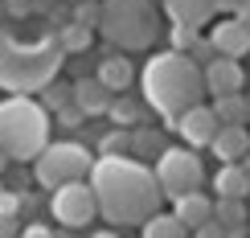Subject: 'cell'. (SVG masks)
I'll use <instances>...</instances> for the list:
<instances>
[{
  "instance_id": "6da1fadb",
  "label": "cell",
  "mask_w": 250,
  "mask_h": 238,
  "mask_svg": "<svg viewBox=\"0 0 250 238\" xmlns=\"http://www.w3.org/2000/svg\"><path fill=\"white\" fill-rule=\"evenodd\" d=\"M86 185L111 226H144L152 214H160L164 201L152 169L135 156H95Z\"/></svg>"
},
{
  "instance_id": "7a4b0ae2",
  "label": "cell",
  "mask_w": 250,
  "mask_h": 238,
  "mask_svg": "<svg viewBox=\"0 0 250 238\" xmlns=\"http://www.w3.org/2000/svg\"><path fill=\"white\" fill-rule=\"evenodd\" d=\"M62 66H66V54L58 49L54 33L25 41L13 29H0V90H8V95H41L58 78Z\"/></svg>"
},
{
  "instance_id": "3957f363",
  "label": "cell",
  "mask_w": 250,
  "mask_h": 238,
  "mask_svg": "<svg viewBox=\"0 0 250 238\" xmlns=\"http://www.w3.org/2000/svg\"><path fill=\"white\" fill-rule=\"evenodd\" d=\"M140 82H144V99H148L168 123L205 99L201 66H197L189 54H176V49L152 54L148 66H144V78H140Z\"/></svg>"
},
{
  "instance_id": "277c9868",
  "label": "cell",
  "mask_w": 250,
  "mask_h": 238,
  "mask_svg": "<svg viewBox=\"0 0 250 238\" xmlns=\"http://www.w3.org/2000/svg\"><path fill=\"white\" fill-rule=\"evenodd\" d=\"M49 144V111L29 95H13L0 103V152L8 160H37Z\"/></svg>"
},
{
  "instance_id": "5b68a950",
  "label": "cell",
  "mask_w": 250,
  "mask_h": 238,
  "mask_svg": "<svg viewBox=\"0 0 250 238\" xmlns=\"http://www.w3.org/2000/svg\"><path fill=\"white\" fill-rule=\"evenodd\" d=\"M99 33L115 49H148L160 33V17H156L152 0H99Z\"/></svg>"
},
{
  "instance_id": "8992f818",
  "label": "cell",
  "mask_w": 250,
  "mask_h": 238,
  "mask_svg": "<svg viewBox=\"0 0 250 238\" xmlns=\"http://www.w3.org/2000/svg\"><path fill=\"white\" fill-rule=\"evenodd\" d=\"M90 164H95V156H90L86 144L78 140H58V144H45L41 148V156L33 160V177L41 189H62V185L70 181H86L90 177Z\"/></svg>"
},
{
  "instance_id": "52a82bcc",
  "label": "cell",
  "mask_w": 250,
  "mask_h": 238,
  "mask_svg": "<svg viewBox=\"0 0 250 238\" xmlns=\"http://www.w3.org/2000/svg\"><path fill=\"white\" fill-rule=\"evenodd\" d=\"M156 185H160V197H181V193H197L205 181V164L197 156V148H164L156 156L152 169Z\"/></svg>"
},
{
  "instance_id": "ba28073f",
  "label": "cell",
  "mask_w": 250,
  "mask_h": 238,
  "mask_svg": "<svg viewBox=\"0 0 250 238\" xmlns=\"http://www.w3.org/2000/svg\"><path fill=\"white\" fill-rule=\"evenodd\" d=\"M49 214H54V222L62 230H82V226H90L99 218V205H95L90 185L86 181H70V185H62V189H54Z\"/></svg>"
},
{
  "instance_id": "9c48e42d",
  "label": "cell",
  "mask_w": 250,
  "mask_h": 238,
  "mask_svg": "<svg viewBox=\"0 0 250 238\" xmlns=\"http://www.w3.org/2000/svg\"><path fill=\"white\" fill-rule=\"evenodd\" d=\"M201 82H205V95L222 99V95H242L246 87V70L238 66V58H213L201 66Z\"/></svg>"
},
{
  "instance_id": "30bf717a",
  "label": "cell",
  "mask_w": 250,
  "mask_h": 238,
  "mask_svg": "<svg viewBox=\"0 0 250 238\" xmlns=\"http://www.w3.org/2000/svg\"><path fill=\"white\" fill-rule=\"evenodd\" d=\"M168 128H176V131H181L185 148H209L222 123L213 119V111L205 107V103H197V107H189L185 115H176V119L168 123Z\"/></svg>"
},
{
  "instance_id": "8fae6325",
  "label": "cell",
  "mask_w": 250,
  "mask_h": 238,
  "mask_svg": "<svg viewBox=\"0 0 250 238\" xmlns=\"http://www.w3.org/2000/svg\"><path fill=\"white\" fill-rule=\"evenodd\" d=\"M209 45L217 58H246L250 54V29L238 17H226L209 29Z\"/></svg>"
},
{
  "instance_id": "7c38bea8",
  "label": "cell",
  "mask_w": 250,
  "mask_h": 238,
  "mask_svg": "<svg viewBox=\"0 0 250 238\" xmlns=\"http://www.w3.org/2000/svg\"><path fill=\"white\" fill-rule=\"evenodd\" d=\"M172 218L185 226V230H201L205 222L213 218V201H209V193H181V197L172 201Z\"/></svg>"
},
{
  "instance_id": "4fadbf2b",
  "label": "cell",
  "mask_w": 250,
  "mask_h": 238,
  "mask_svg": "<svg viewBox=\"0 0 250 238\" xmlns=\"http://www.w3.org/2000/svg\"><path fill=\"white\" fill-rule=\"evenodd\" d=\"M164 13H168L172 25L205 29L213 21V0H164Z\"/></svg>"
},
{
  "instance_id": "5bb4252c",
  "label": "cell",
  "mask_w": 250,
  "mask_h": 238,
  "mask_svg": "<svg viewBox=\"0 0 250 238\" xmlns=\"http://www.w3.org/2000/svg\"><path fill=\"white\" fill-rule=\"evenodd\" d=\"M111 99H115V95H111L99 78H78V82H74V107H78L86 119H90V115H107Z\"/></svg>"
},
{
  "instance_id": "9a60e30c",
  "label": "cell",
  "mask_w": 250,
  "mask_h": 238,
  "mask_svg": "<svg viewBox=\"0 0 250 238\" xmlns=\"http://www.w3.org/2000/svg\"><path fill=\"white\" fill-rule=\"evenodd\" d=\"M209 148H213V156L222 164H238L250 152V128H217Z\"/></svg>"
},
{
  "instance_id": "2e32d148",
  "label": "cell",
  "mask_w": 250,
  "mask_h": 238,
  "mask_svg": "<svg viewBox=\"0 0 250 238\" xmlns=\"http://www.w3.org/2000/svg\"><path fill=\"white\" fill-rule=\"evenodd\" d=\"M95 78L111 90V95H123V90L131 87V78H135V66H131L123 54H107V58L99 62V74H95Z\"/></svg>"
},
{
  "instance_id": "e0dca14e",
  "label": "cell",
  "mask_w": 250,
  "mask_h": 238,
  "mask_svg": "<svg viewBox=\"0 0 250 238\" xmlns=\"http://www.w3.org/2000/svg\"><path fill=\"white\" fill-rule=\"evenodd\" d=\"M213 193L217 197H230V201H246L250 197V177L238 164H222L217 177H213Z\"/></svg>"
},
{
  "instance_id": "ac0fdd59",
  "label": "cell",
  "mask_w": 250,
  "mask_h": 238,
  "mask_svg": "<svg viewBox=\"0 0 250 238\" xmlns=\"http://www.w3.org/2000/svg\"><path fill=\"white\" fill-rule=\"evenodd\" d=\"M54 41H58V49L62 54H86L90 49V41H95V29H82V25H74V21H66L62 29H54Z\"/></svg>"
},
{
  "instance_id": "d6986e66",
  "label": "cell",
  "mask_w": 250,
  "mask_h": 238,
  "mask_svg": "<svg viewBox=\"0 0 250 238\" xmlns=\"http://www.w3.org/2000/svg\"><path fill=\"white\" fill-rule=\"evenodd\" d=\"M209 111L222 128H246V95H222V99H213Z\"/></svg>"
},
{
  "instance_id": "ffe728a7",
  "label": "cell",
  "mask_w": 250,
  "mask_h": 238,
  "mask_svg": "<svg viewBox=\"0 0 250 238\" xmlns=\"http://www.w3.org/2000/svg\"><path fill=\"white\" fill-rule=\"evenodd\" d=\"M164 148L168 144H164L160 128H131V156L135 160H156Z\"/></svg>"
},
{
  "instance_id": "44dd1931",
  "label": "cell",
  "mask_w": 250,
  "mask_h": 238,
  "mask_svg": "<svg viewBox=\"0 0 250 238\" xmlns=\"http://www.w3.org/2000/svg\"><path fill=\"white\" fill-rule=\"evenodd\" d=\"M246 218H250L246 201H230V197H217L213 201V222L226 226V230H246Z\"/></svg>"
},
{
  "instance_id": "7402d4cb",
  "label": "cell",
  "mask_w": 250,
  "mask_h": 238,
  "mask_svg": "<svg viewBox=\"0 0 250 238\" xmlns=\"http://www.w3.org/2000/svg\"><path fill=\"white\" fill-rule=\"evenodd\" d=\"M107 115L115 128H140V115H144V103L140 99H127V95H115L107 107Z\"/></svg>"
},
{
  "instance_id": "603a6c76",
  "label": "cell",
  "mask_w": 250,
  "mask_h": 238,
  "mask_svg": "<svg viewBox=\"0 0 250 238\" xmlns=\"http://www.w3.org/2000/svg\"><path fill=\"white\" fill-rule=\"evenodd\" d=\"M144 238H189V230H185L172 214H152V218L144 222Z\"/></svg>"
},
{
  "instance_id": "cb8c5ba5",
  "label": "cell",
  "mask_w": 250,
  "mask_h": 238,
  "mask_svg": "<svg viewBox=\"0 0 250 238\" xmlns=\"http://www.w3.org/2000/svg\"><path fill=\"white\" fill-rule=\"evenodd\" d=\"M70 103H74V87H66V82H58V78L41 90V107H45L49 115H58V111L70 107Z\"/></svg>"
},
{
  "instance_id": "d4e9b609",
  "label": "cell",
  "mask_w": 250,
  "mask_h": 238,
  "mask_svg": "<svg viewBox=\"0 0 250 238\" xmlns=\"http://www.w3.org/2000/svg\"><path fill=\"white\" fill-rule=\"evenodd\" d=\"M99 156H131V131H127V128L107 131L103 144H99Z\"/></svg>"
},
{
  "instance_id": "484cf974",
  "label": "cell",
  "mask_w": 250,
  "mask_h": 238,
  "mask_svg": "<svg viewBox=\"0 0 250 238\" xmlns=\"http://www.w3.org/2000/svg\"><path fill=\"white\" fill-rule=\"evenodd\" d=\"M70 21L82 29H99V0H78L70 4Z\"/></svg>"
},
{
  "instance_id": "4316f807",
  "label": "cell",
  "mask_w": 250,
  "mask_h": 238,
  "mask_svg": "<svg viewBox=\"0 0 250 238\" xmlns=\"http://www.w3.org/2000/svg\"><path fill=\"white\" fill-rule=\"evenodd\" d=\"M197 37H201V33H197V29H189V25H172V29H168V45L176 49V54H189Z\"/></svg>"
},
{
  "instance_id": "83f0119b",
  "label": "cell",
  "mask_w": 250,
  "mask_h": 238,
  "mask_svg": "<svg viewBox=\"0 0 250 238\" xmlns=\"http://www.w3.org/2000/svg\"><path fill=\"white\" fill-rule=\"evenodd\" d=\"M189 58L197 62V66H205V62H213L217 54H213V45H209V37H197V41H193V49H189Z\"/></svg>"
},
{
  "instance_id": "f1b7e54d",
  "label": "cell",
  "mask_w": 250,
  "mask_h": 238,
  "mask_svg": "<svg viewBox=\"0 0 250 238\" xmlns=\"http://www.w3.org/2000/svg\"><path fill=\"white\" fill-rule=\"evenodd\" d=\"M82 119H86V115H82V111L74 107V103H70V107H62V111H58V123H62V128H70V131H74V128H78Z\"/></svg>"
},
{
  "instance_id": "f546056e",
  "label": "cell",
  "mask_w": 250,
  "mask_h": 238,
  "mask_svg": "<svg viewBox=\"0 0 250 238\" xmlns=\"http://www.w3.org/2000/svg\"><path fill=\"white\" fill-rule=\"evenodd\" d=\"M0 214H17V218H21V193H17V189H4V193H0Z\"/></svg>"
},
{
  "instance_id": "4dcf8cb0",
  "label": "cell",
  "mask_w": 250,
  "mask_h": 238,
  "mask_svg": "<svg viewBox=\"0 0 250 238\" xmlns=\"http://www.w3.org/2000/svg\"><path fill=\"white\" fill-rule=\"evenodd\" d=\"M21 234V218L17 214H0V238H17Z\"/></svg>"
},
{
  "instance_id": "1f68e13d",
  "label": "cell",
  "mask_w": 250,
  "mask_h": 238,
  "mask_svg": "<svg viewBox=\"0 0 250 238\" xmlns=\"http://www.w3.org/2000/svg\"><path fill=\"white\" fill-rule=\"evenodd\" d=\"M21 238H54V230H49L45 222H29L25 230H21Z\"/></svg>"
},
{
  "instance_id": "d6a6232c",
  "label": "cell",
  "mask_w": 250,
  "mask_h": 238,
  "mask_svg": "<svg viewBox=\"0 0 250 238\" xmlns=\"http://www.w3.org/2000/svg\"><path fill=\"white\" fill-rule=\"evenodd\" d=\"M197 238H230V230H226V226H217V222L209 218L201 230H197Z\"/></svg>"
},
{
  "instance_id": "836d02e7",
  "label": "cell",
  "mask_w": 250,
  "mask_h": 238,
  "mask_svg": "<svg viewBox=\"0 0 250 238\" xmlns=\"http://www.w3.org/2000/svg\"><path fill=\"white\" fill-rule=\"evenodd\" d=\"M4 13L8 17H29L33 8H29V0H4Z\"/></svg>"
},
{
  "instance_id": "e575fe53",
  "label": "cell",
  "mask_w": 250,
  "mask_h": 238,
  "mask_svg": "<svg viewBox=\"0 0 250 238\" xmlns=\"http://www.w3.org/2000/svg\"><path fill=\"white\" fill-rule=\"evenodd\" d=\"M29 8H33V13H54V8H58V0H29Z\"/></svg>"
},
{
  "instance_id": "d590c367",
  "label": "cell",
  "mask_w": 250,
  "mask_h": 238,
  "mask_svg": "<svg viewBox=\"0 0 250 238\" xmlns=\"http://www.w3.org/2000/svg\"><path fill=\"white\" fill-rule=\"evenodd\" d=\"M234 17L242 21V25L250 29V0H238V8H234Z\"/></svg>"
},
{
  "instance_id": "8d00e7d4",
  "label": "cell",
  "mask_w": 250,
  "mask_h": 238,
  "mask_svg": "<svg viewBox=\"0 0 250 238\" xmlns=\"http://www.w3.org/2000/svg\"><path fill=\"white\" fill-rule=\"evenodd\" d=\"M238 0H213V13H234Z\"/></svg>"
},
{
  "instance_id": "74e56055",
  "label": "cell",
  "mask_w": 250,
  "mask_h": 238,
  "mask_svg": "<svg viewBox=\"0 0 250 238\" xmlns=\"http://www.w3.org/2000/svg\"><path fill=\"white\" fill-rule=\"evenodd\" d=\"M238 169H242V173H246V177H250V152H246V156H242V160H238Z\"/></svg>"
},
{
  "instance_id": "f35d334b",
  "label": "cell",
  "mask_w": 250,
  "mask_h": 238,
  "mask_svg": "<svg viewBox=\"0 0 250 238\" xmlns=\"http://www.w3.org/2000/svg\"><path fill=\"white\" fill-rule=\"evenodd\" d=\"M90 238H119V234H115V230H95Z\"/></svg>"
},
{
  "instance_id": "ab89813d",
  "label": "cell",
  "mask_w": 250,
  "mask_h": 238,
  "mask_svg": "<svg viewBox=\"0 0 250 238\" xmlns=\"http://www.w3.org/2000/svg\"><path fill=\"white\" fill-rule=\"evenodd\" d=\"M54 238H78V230H54Z\"/></svg>"
},
{
  "instance_id": "60d3db41",
  "label": "cell",
  "mask_w": 250,
  "mask_h": 238,
  "mask_svg": "<svg viewBox=\"0 0 250 238\" xmlns=\"http://www.w3.org/2000/svg\"><path fill=\"white\" fill-rule=\"evenodd\" d=\"M8 164H13V160H8V152H0V173H4Z\"/></svg>"
},
{
  "instance_id": "b9f144b4",
  "label": "cell",
  "mask_w": 250,
  "mask_h": 238,
  "mask_svg": "<svg viewBox=\"0 0 250 238\" xmlns=\"http://www.w3.org/2000/svg\"><path fill=\"white\" fill-rule=\"evenodd\" d=\"M230 238H250V234L246 230H230Z\"/></svg>"
},
{
  "instance_id": "7bdbcfd3",
  "label": "cell",
  "mask_w": 250,
  "mask_h": 238,
  "mask_svg": "<svg viewBox=\"0 0 250 238\" xmlns=\"http://www.w3.org/2000/svg\"><path fill=\"white\" fill-rule=\"evenodd\" d=\"M246 123H250V95H246Z\"/></svg>"
},
{
  "instance_id": "ee69618b",
  "label": "cell",
  "mask_w": 250,
  "mask_h": 238,
  "mask_svg": "<svg viewBox=\"0 0 250 238\" xmlns=\"http://www.w3.org/2000/svg\"><path fill=\"white\" fill-rule=\"evenodd\" d=\"M4 17H8V13H4V0H0V21H4Z\"/></svg>"
},
{
  "instance_id": "f6af8a7d",
  "label": "cell",
  "mask_w": 250,
  "mask_h": 238,
  "mask_svg": "<svg viewBox=\"0 0 250 238\" xmlns=\"http://www.w3.org/2000/svg\"><path fill=\"white\" fill-rule=\"evenodd\" d=\"M62 4H78V0H62Z\"/></svg>"
},
{
  "instance_id": "bcb514c9",
  "label": "cell",
  "mask_w": 250,
  "mask_h": 238,
  "mask_svg": "<svg viewBox=\"0 0 250 238\" xmlns=\"http://www.w3.org/2000/svg\"><path fill=\"white\" fill-rule=\"evenodd\" d=\"M0 193H4V181H0Z\"/></svg>"
}]
</instances>
